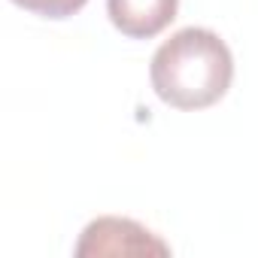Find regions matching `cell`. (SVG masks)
Masks as SVG:
<instances>
[{
  "instance_id": "2",
  "label": "cell",
  "mask_w": 258,
  "mask_h": 258,
  "mask_svg": "<svg viewBox=\"0 0 258 258\" xmlns=\"http://www.w3.org/2000/svg\"><path fill=\"white\" fill-rule=\"evenodd\" d=\"M73 252L79 258H88V255H170V246L134 219L100 216L85 225Z\"/></svg>"
},
{
  "instance_id": "1",
  "label": "cell",
  "mask_w": 258,
  "mask_h": 258,
  "mask_svg": "<svg viewBox=\"0 0 258 258\" xmlns=\"http://www.w3.org/2000/svg\"><path fill=\"white\" fill-rule=\"evenodd\" d=\"M149 79L173 109H207L219 103L234 79V55L210 28H182L152 55Z\"/></svg>"
},
{
  "instance_id": "3",
  "label": "cell",
  "mask_w": 258,
  "mask_h": 258,
  "mask_svg": "<svg viewBox=\"0 0 258 258\" xmlns=\"http://www.w3.org/2000/svg\"><path fill=\"white\" fill-rule=\"evenodd\" d=\"M179 10V0H106L112 28L127 40L158 37Z\"/></svg>"
},
{
  "instance_id": "4",
  "label": "cell",
  "mask_w": 258,
  "mask_h": 258,
  "mask_svg": "<svg viewBox=\"0 0 258 258\" xmlns=\"http://www.w3.org/2000/svg\"><path fill=\"white\" fill-rule=\"evenodd\" d=\"M13 4L34 13V16H43V19H70L88 0H13Z\"/></svg>"
}]
</instances>
